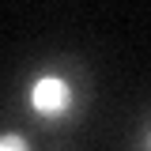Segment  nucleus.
Wrapping results in <instances>:
<instances>
[{"label":"nucleus","mask_w":151,"mask_h":151,"mask_svg":"<svg viewBox=\"0 0 151 151\" xmlns=\"http://www.w3.org/2000/svg\"><path fill=\"white\" fill-rule=\"evenodd\" d=\"M0 151H30V144H27L19 132H4V136H0Z\"/></svg>","instance_id":"f03ea898"},{"label":"nucleus","mask_w":151,"mask_h":151,"mask_svg":"<svg viewBox=\"0 0 151 151\" xmlns=\"http://www.w3.org/2000/svg\"><path fill=\"white\" fill-rule=\"evenodd\" d=\"M30 106L42 117H60V113L72 106L68 79H60V76H38L34 83H30Z\"/></svg>","instance_id":"f257e3e1"}]
</instances>
